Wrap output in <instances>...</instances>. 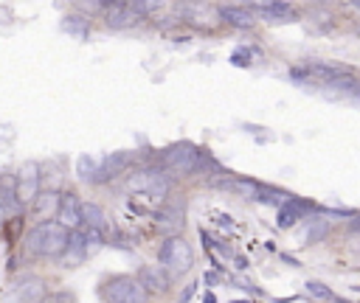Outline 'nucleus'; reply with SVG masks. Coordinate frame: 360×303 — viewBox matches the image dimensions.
<instances>
[{"label": "nucleus", "mask_w": 360, "mask_h": 303, "mask_svg": "<svg viewBox=\"0 0 360 303\" xmlns=\"http://www.w3.org/2000/svg\"><path fill=\"white\" fill-rule=\"evenodd\" d=\"M68 236L70 230L62 227L59 222L53 219H45V222H37L28 236H25V250L37 258H59L68 247Z\"/></svg>", "instance_id": "obj_1"}, {"label": "nucleus", "mask_w": 360, "mask_h": 303, "mask_svg": "<svg viewBox=\"0 0 360 303\" xmlns=\"http://www.w3.org/2000/svg\"><path fill=\"white\" fill-rule=\"evenodd\" d=\"M158 264L169 272V278H180L191 269L194 264V250L191 244L177 233V236H166L158 247Z\"/></svg>", "instance_id": "obj_2"}, {"label": "nucleus", "mask_w": 360, "mask_h": 303, "mask_svg": "<svg viewBox=\"0 0 360 303\" xmlns=\"http://www.w3.org/2000/svg\"><path fill=\"white\" fill-rule=\"evenodd\" d=\"M169 180L174 177H191L197 171V146L191 143H174L169 149H163L160 154V166H158Z\"/></svg>", "instance_id": "obj_3"}, {"label": "nucleus", "mask_w": 360, "mask_h": 303, "mask_svg": "<svg viewBox=\"0 0 360 303\" xmlns=\"http://www.w3.org/2000/svg\"><path fill=\"white\" fill-rule=\"evenodd\" d=\"M101 297L107 303H146L149 295L135 275H112L101 283Z\"/></svg>", "instance_id": "obj_4"}, {"label": "nucleus", "mask_w": 360, "mask_h": 303, "mask_svg": "<svg viewBox=\"0 0 360 303\" xmlns=\"http://www.w3.org/2000/svg\"><path fill=\"white\" fill-rule=\"evenodd\" d=\"M174 11L177 17L191 25V28H202V31H211L219 25V8L211 6L208 0H177L174 3Z\"/></svg>", "instance_id": "obj_5"}, {"label": "nucleus", "mask_w": 360, "mask_h": 303, "mask_svg": "<svg viewBox=\"0 0 360 303\" xmlns=\"http://www.w3.org/2000/svg\"><path fill=\"white\" fill-rule=\"evenodd\" d=\"M129 163H132V154H127V152H112V154H107V157L93 168V174H90L87 182H93V185L112 182L115 177H121V174L129 168Z\"/></svg>", "instance_id": "obj_6"}, {"label": "nucleus", "mask_w": 360, "mask_h": 303, "mask_svg": "<svg viewBox=\"0 0 360 303\" xmlns=\"http://www.w3.org/2000/svg\"><path fill=\"white\" fill-rule=\"evenodd\" d=\"M17 180V202L25 208L37 194H39V185H42V177H39V163L28 160L20 166V171L14 174Z\"/></svg>", "instance_id": "obj_7"}, {"label": "nucleus", "mask_w": 360, "mask_h": 303, "mask_svg": "<svg viewBox=\"0 0 360 303\" xmlns=\"http://www.w3.org/2000/svg\"><path fill=\"white\" fill-rule=\"evenodd\" d=\"M141 22V14L135 11V6L127 3H115V6H104V25L112 31H129Z\"/></svg>", "instance_id": "obj_8"}, {"label": "nucleus", "mask_w": 360, "mask_h": 303, "mask_svg": "<svg viewBox=\"0 0 360 303\" xmlns=\"http://www.w3.org/2000/svg\"><path fill=\"white\" fill-rule=\"evenodd\" d=\"M56 222L68 230L82 227V199L73 191L59 194V205H56Z\"/></svg>", "instance_id": "obj_9"}, {"label": "nucleus", "mask_w": 360, "mask_h": 303, "mask_svg": "<svg viewBox=\"0 0 360 303\" xmlns=\"http://www.w3.org/2000/svg\"><path fill=\"white\" fill-rule=\"evenodd\" d=\"M135 278L146 289V295H163L169 289V272L160 264H143Z\"/></svg>", "instance_id": "obj_10"}, {"label": "nucleus", "mask_w": 360, "mask_h": 303, "mask_svg": "<svg viewBox=\"0 0 360 303\" xmlns=\"http://www.w3.org/2000/svg\"><path fill=\"white\" fill-rule=\"evenodd\" d=\"M155 227L166 236H177L183 230V208L174 205V202H163L155 210Z\"/></svg>", "instance_id": "obj_11"}, {"label": "nucleus", "mask_w": 360, "mask_h": 303, "mask_svg": "<svg viewBox=\"0 0 360 303\" xmlns=\"http://www.w3.org/2000/svg\"><path fill=\"white\" fill-rule=\"evenodd\" d=\"M253 17H262L267 22H295V20H301L298 8L287 0H270L262 8H253Z\"/></svg>", "instance_id": "obj_12"}, {"label": "nucleus", "mask_w": 360, "mask_h": 303, "mask_svg": "<svg viewBox=\"0 0 360 303\" xmlns=\"http://www.w3.org/2000/svg\"><path fill=\"white\" fill-rule=\"evenodd\" d=\"M31 205V213L39 219V222H45V219H51V216H56V205H59V191H53V188H39V194L28 202Z\"/></svg>", "instance_id": "obj_13"}, {"label": "nucleus", "mask_w": 360, "mask_h": 303, "mask_svg": "<svg viewBox=\"0 0 360 303\" xmlns=\"http://www.w3.org/2000/svg\"><path fill=\"white\" fill-rule=\"evenodd\" d=\"M219 22L245 31V28H253V25H256V17H253V11L245 8V6H222V8H219Z\"/></svg>", "instance_id": "obj_14"}, {"label": "nucleus", "mask_w": 360, "mask_h": 303, "mask_svg": "<svg viewBox=\"0 0 360 303\" xmlns=\"http://www.w3.org/2000/svg\"><path fill=\"white\" fill-rule=\"evenodd\" d=\"M22 205L17 202V180L14 174H0V213H14Z\"/></svg>", "instance_id": "obj_15"}, {"label": "nucleus", "mask_w": 360, "mask_h": 303, "mask_svg": "<svg viewBox=\"0 0 360 303\" xmlns=\"http://www.w3.org/2000/svg\"><path fill=\"white\" fill-rule=\"evenodd\" d=\"M82 224L87 230H98L104 233L107 230V213L98 202H82Z\"/></svg>", "instance_id": "obj_16"}, {"label": "nucleus", "mask_w": 360, "mask_h": 303, "mask_svg": "<svg viewBox=\"0 0 360 303\" xmlns=\"http://www.w3.org/2000/svg\"><path fill=\"white\" fill-rule=\"evenodd\" d=\"M39 297H42V283L37 278H25L14 286L11 303H39Z\"/></svg>", "instance_id": "obj_17"}, {"label": "nucleus", "mask_w": 360, "mask_h": 303, "mask_svg": "<svg viewBox=\"0 0 360 303\" xmlns=\"http://www.w3.org/2000/svg\"><path fill=\"white\" fill-rule=\"evenodd\" d=\"M62 28H65L68 34H73L76 39H84V36L90 34V20H87L84 14H68V17L62 20Z\"/></svg>", "instance_id": "obj_18"}, {"label": "nucleus", "mask_w": 360, "mask_h": 303, "mask_svg": "<svg viewBox=\"0 0 360 303\" xmlns=\"http://www.w3.org/2000/svg\"><path fill=\"white\" fill-rule=\"evenodd\" d=\"M329 236V224L323 222V219H309V224H307V233H304V244H318V241H323Z\"/></svg>", "instance_id": "obj_19"}, {"label": "nucleus", "mask_w": 360, "mask_h": 303, "mask_svg": "<svg viewBox=\"0 0 360 303\" xmlns=\"http://www.w3.org/2000/svg\"><path fill=\"white\" fill-rule=\"evenodd\" d=\"M93 168H96V160H93L90 154H82V157L76 160V174H79L82 180H90V174H93Z\"/></svg>", "instance_id": "obj_20"}, {"label": "nucleus", "mask_w": 360, "mask_h": 303, "mask_svg": "<svg viewBox=\"0 0 360 303\" xmlns=\"http://www.w3.org/2000/svg\"><path fill=\"white\" fill-rule=\"evenodd\" d=\"M132 6H135V11H138L141 17H146V14H155V11L163 6V0H135Z\"/></svg>", "instance_id": "obj_21"}, {"label": "nucleus", "mask_w": 360, "mask_h": 303, "mask_svg": "<svg viewBox=\"0 0 360 303\" xmlns=\"http://www.w3.org/2000/svg\"><path fill=\"white\" fill-rule=\"evenodd\" d=\"M70 3H73L84 17H90V14H96L98 8H104V6H101V0H70Z\"/></svg>", "instance_id": "obj_22"}, {"label": "nucleus", "mask_w": 360, "mask_h": 303, "mask_svg": "<svg viewBox=\"0 0 360 303\" xmlns=\"http://www.w3.org/2000/svg\"><path fill=\"white\" fill-rule=\"evenodd\" d=\"M39 303H79L70 292H51V295H42Z\"/></svg>", "instance_id": "obj_23"}, {"label": "nucleus", "mask_w": 360, "mask_h": 303, "mask_svg": "<svg viewBox=\"0 0 360 303\" xmlns=\"http://www.w3.org/2000/svg\"><path fill=\"white\" fill-rule=\"evenodd\" d=\"M307 289H309L312 295L323 297V300H332V297H335V295H332V292H329V289H326V286H323L321 281H309V283H307Z\"/></svg>", "instance_id": "obj_24"}, {"label": "nucleus", "mask_w": 360, "mask_h": 303, "mask_svg": "<svg viewBox=\"0 0 360 303\" xmlns=\"http://www.w3.org/2000/svg\"><path fill=\"white\" fill-rule=\"evenodd\" d=\"M231 62H233V65H239V67L250 65V50H236V53L231 56Z\"/></svg>", "instance_id": "obj_25"}, {"label": "nucleus", "mask_w": 360, "mask_h": 303, "mask_svg": "<svg viewBox=\"0 0 360 303\" xmlns=\"http://www.w3.org/2000/svg\"><path fill=\"white\" fill-rule=\"evenodd\" d=\"M115 3H127V0H101V6H115Z\"/></svg>", "instance_id": "obj_26"}, {"label": "nucleus", "mask_w": 360, "mask_h": 303, "mask_svg": "<svg viewBox=\"0 0 360 303\" xmlns=\"http://www.w3.org/2000/svg\"><path fill=\"white\" fill-rule=\"evenodd\" d=\"M343 3H357V0H343Z\"/></svg>", "instance_id": "obj_27"}]
</instances>
